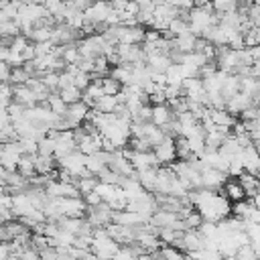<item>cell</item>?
I'll list each match as a JSON object with an SVG mask.
<instances>
[{
    "mask_svg": "<svg viewBox=\"0 0 260 260\" xmlns=\"http://www.w3.org/2000/svg\"><path fill=\"white\" fill-rule=\"evenodd\" d=\"M217 12L213 10V6L209 4V6H203V8H197V6H193L191 10H189V28H191V32L193 35H197V37H201L209 26H213V24H217Z\"/></svg>",
    "mask_w": 260,
    "mask_h": 260,
    "instance_id": "1",
    "label": "cell"
},
{
    "mask_svg": "<svg viewBox=\"0 0 260 260\" xmlns=\"http://www.w3.org/2000/svg\"><path fill=\"white\" fill-rule=\"evenodd\" d=\"M57 162H59V167H61L63 171L71 173L75 179H79V177H87V175H89V171L85 169V154H81L79 150H73V152L65 154V156L59 158Z\"/></svg>",
    "mask_w": 260,
    "mask_h": 260,
    "instance_id": "2",
    "label": "cell"
},
{
    "mask_svg": "<svg viewBox=\"0 0 260 260\" xmlns=\"http://www.w3.org/2000/svg\"><path fill=\"white\" fill-rule=\"evenodd\" d=\"M87 114H89V108H87V104H85L83 100H81V102H75V104H69L65 116H63V126H65V130L79 128V126L87 120Z\"/></svg>",
    "mask_w": 260,
    "mask_h": 260,
    "instance_id": "3",
    "label": "cell"
},
{
    "mask_svg": "<svg viewBox=\"0 0 260 260\" xmlns=\"http://www.w3.org/2000/svg\"><path fill=\"white\" fill-rule=\"evenodd\" d=\"M110 10H112L110 2L93 0V2L83 10V14H85V20H87L89 24H93V26H102V24H106V18H108Z\"/></svg>",
    "mask_w": 260,
    "mask_h": 260,
    "instance_id": "4",
    "label": "cell"
},
{
    "mask_svg": "<svg viewBox=\"0 0 260 260\" xmlns=\"http://www.w3.org/2000/svg\"><path fill=\"white\" fill-rule=\"evenodd\" d=\"M228 181V173L211 169V167H203L201 169V187L209 189V191H217L219 187H223V183Z\"/></svg>",
    "mask_w": 260,
    "mask_h": 260,
    "instance_id": "5",
    "label": "cell"
},
{
    "mask_svg": "<svg viewBox=\"0 0 260 260\" xmlns=\"http://www.w3.org/2000/svg\"><path fill=\"white\" fill-rule=\"evenodd\" d=\"M152 150H154V156H156L158 165H171V162L177 160V146H175V138H171V136H167Z\"/></svg>",
    "mask_w": 260,
    "mask_h": 260,
    "instance_id": "6",
    "label": "cell"
},
{
    "mask_svg": "<svg viewBox=\"0 0 260 260\" xmlns=\"http://www.w3.org/2000/svg\"><path fill=\"white\" fill-rule=\"evenodd\" d=\"M205 236L199 232V230H185L183 232V238L179 242V250H185V252H195V250H201L205 248Z\"/></svg>",
    "mask_w": 260,
    "mask_h": 260,
    "instance_id": "7",
    "label": "cell"
},
{
    "mask_svg": "<svg viewBox=\"0 0 260 260\" xmlns=\"http://www.w3.org/2000/svg\"><path fill=\"white\" fill-rule=\"evenodd\" d=\"M130 162H132L134 171H144V169H156V167H160L158 160H156V156H154V150H144V152L132 150Z\"/></svg>",
    "mask_w": 260,
    "mask_h": 260,
    "instance_id": "8",
    "label": "cell"
},
{
    "mask_svg": "<svg viewBox=\"0 0 260 260\" xmlns=\"http://www.w3.org/2000/svg\"><path fill=\"white\" fill-rule=\"evenodd\" d=\"M254 102H252V95H248L246 91H238V93H234L232 98H228L225 100V110L230 112V114H234V116H240L246 108H250Z\"/></svg>",
    "mask_w": 260,
    "mask_h": 260,
    "instance_id": "9",
    "label": "cell"
},
{
    "mask_svg": "<svg viewBox=\"0 0 260 260\" xmlns=\"http://www.w3.org/2000/svg\"><path fill=\"white\" fill-rule=\"evenodd\" d=\"M108 156H110V152H106V150H100V152L85 156V169L89 171V175L98 177L104 169H108Z\"/></svg>",
    "mask_w": 260,
    "mask_h": 260,
    "instance_id": "10",
    "label": "cell"
},
{
    "mask_svg": "<svg viewBox=\"0 0 260 260\" xmlns=\"http://www.w3.org/2000/svg\"><path fill=\"white\" fill-rule=\"evenodd\" d=\"M171 63H173V59L167 53H150V55H146V65H148V69L152 73H167Z\"/></svg>",
    "mask_w": 260,
    "mask_h": 260,
    "instance_id": "11",
    "label": "cell"
},
{
    "mask_svg": "<svg viewBox=\"0 0 260 260\" xmlns=\"http://www.w3.org/2000/svg\"><path fill=\"white\" fill-rule=\"evenodd\" d=\"M207 116H209V120L213 122V126H217V128H228V130H232V126L236 124V118H234V114H230L225 108H221V110L209 108Z\"/></svg>",
    "mask_w": 260,
    "mask_h": 260,
    "instance_id": "12",
    "label": "cell"
},
{
    "mask_svg": "<svg viewBox=\"0 0 260 260\" xmlns=\"http://www.w3.org/2000/svg\"><path fill=\"white\" fill-rule=\"evenodd\" d=\"M12 87H14V95H12V100H14V102H18V104H22V106H26V108H32L35 104H39V102H37L35 91H32L26 83L12 85Z\"/></svg>",
    "mask_w": 260,
    "mask_h": 260,
    "instance_id": "13",
    "label": "cell"
},
{
    "mask_svg": "<svg viewBox=\"0 0 260 260\" xmlns=\"http://www.w3.org/2000/svg\"><path fill=\"white\" fill-rule=\"evenodd\" d=\"M173 120H175V114H173V110L169 108V104L152 106V118H150L152 124H156L158 128H162V126H167V124L173 122Z\"/></svg>",
    "mask_w": 260,
    "mask_h": 260,
    "instance_id": "14",
    "label": "cell"
},
{
    "mask_svg": "<svg viewBox=\"0 0 260 260\" xmlns=\"http://www.w3.org/2000/svg\"><path fill=\"white\" fill-rule=\"evenodd\" d=\"M221 189H223L221 193H223L232 203L246 199V191H244V187L240 185V181H238V179H230V181H225Z\"/></svg>",
    "mask_w": 260,
    "mask_h": 260,
    "instance_id": "15",
    "label": "cell"
},
{
    "mask_svg": "<svg viewBox=\"0 0 260 260\" xmlns=\"http://www.w3.org/2000/svg\"><path fill=\"white\" fill-rule=\"evenodd\" d=\"M238 181H240V185L244 187L246 197H254V195L258 193V189H260V177H258V175H254V173L244 171V173L238 177Z\"/></svg>",
    "mask_w": 260,
    "mask_h": 260,
    "instance_id": "16",
    "label": "cell"
},
{
    "mask_svg": "<svg viewBox=\"0 0 260 260\" xmlns=\"http://www.w3.org/2000/svg\"><path fill=\"white\" fill-rule=\"evenodd\" d=\"M197 35L193 32H187V35H181V37H175L173 39V45H175V51L179 53H193L195 47H197Z\"/></svg>",
    "mask_w": 260,
    "mask_h": 260,
    "instance_id": "17",
    "label": "cell"
},
{
    "mask_svg": "<svg viewBox=\"0 0 260 260\" xmlns=\"http://www.w3.org/2000/svg\"><path fill=\"white\" fill-rule=\"evenodd\" d=\"M110 77H114V79L120 81L122 85L132 83V63H120V65H114V67L110 69Z\"/></svg>",
    "mask_w": 260,
    "mask_h": 260,
    "instance_id": "18",
    "label": "cell"
},
{
    "mask_svg": "<svg viewBox=\"0 0 260 260\" xmlns=\"http://www.w3.org/2000/svg\"><path fill=\"white\" fill-rule=\"evenodd\" d=\"M158 169V167H156ZM156 169H144V171H136V179L140 181L142 189L148 193L156 191Z\"/></svg>",
    "mask_w": 260,
    "mask_h": 260,
    "instance_id": "19",
    "label": "cell"
},
{
    "mask_svg": "<svg viewBox=\"0 0 260 260\" xmlns=\"http://www.w3.org/2000/svg\"><path fill=\"white\" fill-rule=\"evenodd\" d=\"M55 156L49 154H37L35 156V171L37 175H51L55 171Z\"/></svg>",
    "mask_w": 260,
    "mask_h": 260,
    "instance_id": "20",
    "label": "cell"
},
{
    "mask_svg": "<svg viewBox=\"0 0 260 260\" xmlns=\"http://www.w3.org/2000/svg\"><path fill=\"white\" fill-rule=\"evenodd\" d=\"M53 26L55 24H39L28 32V39L32 43H45V41H53Z\"/></svg>",
    "mask_w": 260,
    "mask_h": 260,
    "instance_id": "21",
    "label": "cell"
},
{
    "mask_svg": "<svg viewBox=\"0 0 260 260\" xmlns=\"http://www.w3.org/2000/svg\"><path fill=\"white\" fill-rule=\"evenodd\" d=\"M43 6L55 18V22H63V14L67 10V4L63 0H43Z\"/></svg>",
    "mask_w": 260,
    "mask_h": 260,
    "instance_id": "22",
    "label": "cell"
},
{
    "mask_svg": "<svg viewBox=\"0 0 260 260\" xmlns=\"http://www.w3.org/2000/svg\"><path fill=\"white\" fill-rule=\"evenodd\" d=\"M252 209H254V203H252V201H246V199L232 203V213H234V217H238V219H242V221L250 219Z\"/></svg>",
    "mask_w": 260,
    "mask_h": 260,
    "instance_id": "23",
    "label": "cell"
},
{
    "mask_svg": "<svg viewBox=\"0 0 260 260\" xmlns=\"http://www.w3.org/2000/svg\"><path fill=\"white\" fill-rule=\"evenodd\" d=\"M120 102L116 95H102L98 102H95V110L98 112H104V114H116Z\"/></svg>",
    "mask_w": 260,
    "mask_h": 260,
    "instance_id": "24",
    "label": "cell"
},
{
    "mask_svg": "<svg viewBox=\"0 0 260 260\" xmlns=\"http://www.w3.org/2000/svg\"><path fill=\"white\" fill-rule=\"evenodd\" d=\"M39 154V152H37ZM37 154H22L20 156V162H18V173L22 175V177H26V179H30V177H35L37 175V171H35V156Z\"/></svg>",
    "mask_w": 260,
    "mask_h": 260,
    "instance_id": "25",
    "label": "cell"
},
{
    "mask_svg": "<svg viewBox=\"0 0 260 260\" xmlns=\"http://www.w3.org/2000/svg\"><path fill=\"white\" fill-rule=\"evenodd\" d=\"M59 95L65 100V104L69 106V104H75V102H81V98H83V89H79L77 85H67V87H61L59 89Z\"/></svg>",
    "mask_w": 260,
    "mask_h": 260,
    "instance_id": "26",
    "label": "cell"
},
{
    "mask_svg": "<svg viewBox=\"0 0 260 260\" xmlns=\"http://www.w3.org/2000/svg\"><path fill=\"white\" fill-rule=\"evenodd\" d=\"M61 59L65 61V65H79V61H81L79 47H77V45H73V43L63 45V57H61Z\"/></svg>",
    "mask_w": 260,
    "mask_h": 260,
    "instance_id": "27",
    "label": "cell"
},
{
    "mask_svg": "<svg viewBox=\"0 0 260 260\" xmlns=\"http://www.w3.org/2000/svg\"><path fill=\"white\" fill-rule=\"evenodd\" d=\"M98 183H100V179H98V177H93V175L79 177V179L75 181V185H77V189H79L81 197H83V195H87V193H91V191H95Z\"/></svg>",
    "mask_w": 260,
    "mask_h": 260,
    "instance_id": "28",
    "label": "cell"
},
{
    "mask_svg": "<svg viewBox=\"0 0 260 260\" xmlns=\"http://www.w3.org/2000/svg\"><path fill=\"white\" fill-rule=\"evenodd\" d=\"M95 191L100 193V197H102L106 203H110V201L118 195L120 185H112V183H104V181H100V183H98V187H95Z\"/></svg>",
    "mask_w": 260,
    "mask_h": 260,
    "instance_id": "29",
    "label": "cell"
},
{
    "mask_svg": "<svg viewBox=\"0 0 260 260\" xmlns=\"http://www.w3.org/2000/svg\"><path fill=\"white\" fill-rule=\"evenodd\" d=\"M47 106H49L57 116H65V112H67V104H65V100L59 95V91H53V93L47 98Z\"/></svg>",
    "mask_w": 260,
    "mask_h": 260,
    "instance_id": "30",
    "label": "cell"
},
{
    "mask_svg": "<svg viewBox=\"0 0 260 260\" xmlns=\"http://www.w3.org/2000/svg\"><path fill=\"white\" fill-rule=\"evenodd\" d=\"M100 83H102V89H104V95H116L122 91V83L116 81L114 77L106 75V77H100Z\"/></svg>",
    "mask_w": 260,
    "mask_h": 260,
    "instance_id": "31",
    "label": "cell"
},
{
    "mask_svg": "<svg viewBox=\"0 0 260 260\" xmlns=\"http://www.w3.org/2000/svg\"><path fill=\"white\" fill-rule=\"evenodd\" d=\"M175 146H177V158L187 160V158L195 156V154L191 152V146H189V142H187L185 136H177V138H175Z\"/></svg>",
    "mask_w": 260,
    "mask_h": 260,
    "instance_id": "32",
    "label": "cell"
},
{
    "mask_svg": "<svg viewBox=\"0 0 260 260\" xmlns=\"http://www.w3.org/2000/svg\"><path fill=\"white\" fill-rule=\"evenodd\" d=\"M244 45H246V47H258V45H260V26L250 24V26L244 30Z\"/></svg>",
    "mask_w": 260,
    "mask_h": 260,
    "instance_id": "33",
    "label": "cell"
},
{
    "mask_svg": "<svg viewBox=\"0 0 260 260\" xmlns=\"http://www.w3.org/2000/svg\"><path fill=\"white\" fill-rule=\"evenodd\" d=\"M238 2L240 0H211V6L217 14H225V12L238 10Z\"/></svg>",
    "mask_w": 260,
    "mask_h": 260,
    "instance_id": "34",
    "label": "cell"
},
{
    "mask_svg": "<svg viewBox=\"0 0 260 260\" xmlns=\"http://www.w3.org/2000/svg\"><path fill=\"white\" fill-rule=\"evenodd\" d=\"M165 75H167V83H183V79H185L181 63H171V67L167 69Z\"/></svg>",
    "mask_w": 260,
    "mask_h": 260,
    "instance_id": "35",
    "label": "cell"
},
{
    "mask_svg": "<svg viewBox=\"0 0 260 260\" xmlns=\"http://www.w3.org/2000/svg\"><path fill=\"white\" fill-rule=\"evenodd\" d=\"M32 75L22 67V65H18V67H12V75H10V83L12 85H20V83H26L28 79H30Z\"/></svg>",
    "mask_w": 260,
    "mask_h": 260,
    "instance_id": "36",
    "label": "cell"
},
{
    "mask_svg": "<svg viewBox=\"0 0 260 260\" xmlns=\"http://www.w3.org/2000/svg\"><path fill=\"white\" fill-rule=\"evenodd\" d=\"M39 154L55 156V136L47 134L45 138H41V140H39Z\"/></svg>",
    "mask_w": 260,
    "mask_h": 260,
    "instance_id": "37",
    "label": "cell"
},
{
    "mask_svg": "<svg viewBox=\"0 0 260 260\" xmlns=\"http://www.w3.org/2000/svg\"><path fill=\"white\" fill-rule=\"evenodd\" d=\"M98 179H100V181H104V183H112V185H120V183L124 181V177H122L120 173H116L114 169H110V167H108V169H104V171L98 175Z\"/></svg>",
    "mask_w": 260,
    "mask_h": 260,
    "instance_id": "38",
    "label": "cell"
},
{
    "mask_svg": "<svg viewBox=\"0 0 260 260\" xmlns=\"http://www.w3.org/2000/svg\"><path fill=\"white\" fill-rule=\"evenodd\" d=\"M41 79H43V83L51 89V93H53V91H59V71H45V73L41 75Z\"/></svg>",
    "mask_w": 260,
    "mask_h": 260,
    "instance_id": "39",
    "label": "cell"
},
{
    "mask_svg": "<svg viewBox=\"0 0 260 260\" xmlns=\"http://www.w3.org/2000/svg\"><path fill=\"white\" fill-rule=\"evenodd\" d=\"M160 256L165 258V260H183V252L179 250V248H175V246H169V244H165V246H160Z\"/></svg>",
    "mask_w": 260,
    "mask_h": 260,
    "instance_id": "40",
    "label": "cell"
},
{
    "mask_svg": "<svg viewBox=\"0 0 260 260\" xmlns=\"http://www.w3.org/2000/svg\"><path fill=\"white\" fill-rule=\"evenodd\" d=\"M183 221H185V228H187V230H197V228L203 223V215H201L199 211H195V209H193V211H191Z\"/></svg>",
    "mask_w": 260,
    "mask_h": 260,
    "instance_id": "41",
    "label": "cell"
},
{
    "mask_svg": "<svg viewBox=\"0 0 260 260\" xmlns=\"http://www.w3.org/2000/svg\"><path fill=\"white\" fill-rule=\"evenodd\" d=\"M242 122H252V120H260V106L252 104L250 108H246L242 114H240Z\"/></svg>",
    "mask_w": 260,
    "mask_h": 260,
    "instance_id": "42",
    "label": "cell"
},
{
    "mask_svg": "<svg viewBox=\"0 0 260 260\" xmlns=\"http://www.w3.org/2000/svg\"><path fill=\"white\" fill-rule=\"evenodd\" d=\"M83 201H85V205H87V207H95V205H100L104 199L100 197V193H98V191H91V193L83 195Z\"/></svg>",
    "mask_w": 260,
    "mask_h": 260,
    "instance_id": "43",
    "label": "cell"
},
{
    "mask_svg": "<svg viewBox=\"0 0 260 260\" xmlns=\"http://www.w3.org/2000/svg\"><path fill=\"white\" fill-rule=\"evenodd\" d=\"M12 65L8 61H0V81H10Z\"/></svg>",
    "mask_w": 260,
    "mask_h": 260,
    "instance_id": "44",
    "label": "cell"
},
{
    "mask_svg": "<svg viewBox=\"0 0 260 260\" xmlns=\"http://www.w3.org/2000/svg\"><path fill=\"white\" fill-rule=\"evenodd\" d=\"M165 2H169L171 6H175L179 10H191L193 8V0H165Z\"/></svg>",
    "mask_w": 260,
    "mask_h": 260,
    "instance_id": "45",
    "label": "cell"
},
{
    "mask_svg": "<svg viewBox=\"0 0 260 260\" xmlns=\"http://www.w3.org/2000/svg\"><path fill=\"white\" fill-rule=\"evenodd\" d=\"M248 18H250V22H252V24L260 26V6L252 4V6H250V10H248Z\"/></svg>",
    "mask_w": 260,
    "mask_h": 260,
    "instance_id": "46",
    "label": "cell"
},
{
    "mask_svg": "<svg viewBox=\"0 0 260 260\" xmlns=\"http://www.w3.org/2000/svg\"><path fill=\"white\" fill-rule=\"evenodd\" d=\"M10 256H12L10 242H0V260H8Z\"/></svg>",
    "mask_w": 260,
    "mask_h": 260,
    "instance_id": "47",
    "label": "cell"
},
{
    "mask_svg": "<svg viewBox=\"0 0 260 260\" xmlns=\"http://www.w3.org/2000/svg\"><path fill=\"white\" fill-rule=\"evenodd\" d=\"M128 2H130V0H112L110 6H112L116 12H124V10L128 8Z\"/></svg>",
    "mask_w": 260,
    "mask_h": 260,
    "instance_id": "48",
    "label": "cell"
},
{
    "mask_svg": "<svg viewBox=\"0 0 260 260\" xmlns=\"http://www.w3.org/2000/svg\"><path fill=\"white\" fill-rule=\"evenodd\" d=\"M91 2H93V0H73L69 6H73V8H77V10H85Z\"/></svg>",
    "mask_w": 260,
    "mask_h": 260,
    "instance_id": "49",
    "label": "cell"
},
{
    "mask_svg": "<svg viewBox=\"0 0 260 260\" xmlns=\"http://www.w3.org/2000/svg\"><path fill=\"white\" fill-rule=\"evenodd\" d=\"M250 221H254V223H258V225H260V207H254V209H252Z\"/></svg>",
    "mask_w": 260,
    "mask_h": 260,
    "instance_id": "50",
    "label": "cell"
},
{
    "mask_svg": "<svg viewBox=\"0 0 260 260\" xmlns=\"http://www.w3.org/2000/svg\"><path fill=\"white\" fill-rule=\"evenodd\" d=\"M211 4V0H193V6H197V8H203V6H209Z\"/></svg>",
    "mask_w": 260,
    "mask_h": 260,
    "instance_id": "51",
    "label": "cell"
},
{
    "mask_svg": "<svg viewBox=\"0 0 260 260\" xmlns=\"http://www.w3.org/2000/svg\"><path fill=\"white\" fill-rule=\"evenodd\" d=\"M20 4H43V0H20Z\"/></svg>",
    "mask_w": 260,
    "mask_h": 260,
    "instance_id": "52",
    "label": "cell"
},
{
    "mask_svg": "<svg viewBox=\"0 0 260 260\" xmlns=\"http://www.w3.org/2000/svg\"><path fill=\"white\" fill-rule=\"evenodd\" d=\"M254 146H256V150H258V154H260V140H256V142H254Z\"/></svg>",
    "mask_w": 260,
    "mask_h": 260,
    "instance_id": "53",
    "label": "cell"
},
{
    "mask_svg": "<svg viewBox=\"0 0 260 260\" xmlns=\"http://www.w3.org/2000/svg\"><path fill=\"white\" fill-rule=\"evenodd\" d=\"M0 83H2V81H0Z\"/></svg>",
    "mask_w": 260,
    "mask_h": 260,
    "instance_id": "54",
    "label": "cell"
}]
</instances>
